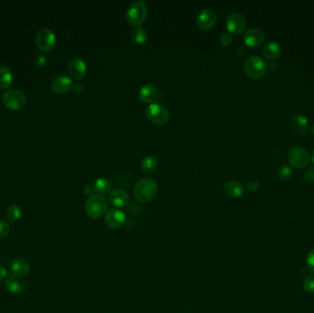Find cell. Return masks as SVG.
I'll return each instance as SVG.
<instances>
[{"label":"cell","instance_id":"6da1fadb","mask_svg":"<svg viewBox=\"0 0 314 313\" xmlns=\"http://www.w3.org/2000/svg\"><path fill=\"white\" fill-rule=\"evenodd\" d=\"M134 197L141 202L152 201L158 193V186L152 178H142L134 187Z\"/></svg>","mask_w":314,"mask_h":313},{"label":"cell","instance_id":"7a4b0ae2","mask_svg":"<svg viewBox=\"0 0 314 313\" xmlns=\"http://www.w3.org/2000/svg\"><path fill=\"white\" fill-rule=\"evenodd\" d=\"M109 201L106 197L100 194L91 195L85 205L86 213L93 219H98L109 211Z\"/></svg>","mask_w":314,"mask_h":313},{"label":"cell","instance_id":"3957f363","mask_svg":"<svg viewBox=\"0 0 314 313\" xmlns=\"http://www.w3.org/2000/svg\"><path fill=\"white\" fill-rule=\"evenodd\" d=\"M148 14V7L145 2L142 0L133 1L126 11V19L128 22L135 27H140L145 21Z\"/></svg>","mask_w":314,"mask_h":313},{"label":"cell","instance_id":"277c9868","mask_svg":"<svg viewBox=\"0 0 314 313\" xmlns=\"http://www.w3.org/2000/svg\"><path fill=\"white\" fill-rule=\"evenodd\" d=\"M267 63L259 56H249L244 63V72L248 77L257 79L265 76Z\"/></svg>","mask_w":314,"mask_h":313},{"label":"cell","instance_id":"5b68a950","mask_svg":"<svg viewBox=\"0 0 314 313\" xmlns=\"http://www.w3.org/2000/svg\"><path fill=\"white\" fill-rule=\"evenodd\" d=\"M146 118L156 125H163L167 123L170 118L168 109L159 103H151L145 109Z\"/></svg>","mask_w":314,"mask_h":313},{"label":"cell","instance_id":"8992f818","mask_svg":"<svg viewBox=\"0 0 314 313\" xmlns=\"http://www.w3.org/2000/svg\"><path fill=\"white\" fill-rule=\"evenodd\" d=\"M3 103L7 109L18 111L22 109L27 102V98L23 92L19 89H8L3 94Z\"/></svg>","mask_w":314,"mask_h":313},{"label":"cell","instance_id":"52a82bcc","mask_svg":"<svg viewBox=\"0 0 314 313\" xmlns=\"http://www.w3.org/2000/svg\"><path fill=\"white\" fill-rule=\"evenodd\" d=\"M56 36L49 28L39 29L36 35V44L42 52H51L56 47Z\"/></svg>","mask_w":314,"mask_h":313},{"label":"cell","instance_id":"ba28073f","mask_svg":"<svg viewBox=\"0 0 314 313\" xmlns=\"http://www.w3.org/2000/svg\"><path fill=\"white\" fill-rule=\"evenodd\" d=\"M288 161L291 167L296 169H301L308 166L310 161V154L303 147L294 146L288 152Z\"/></svg>","mask_w":314,"mask_h":313},{"label":"cell","instance_id":"9c48e42d","mask_svg":"<svg viewBox=\"0 0 314 313\" xmlns=\"http://www.w3.org/2000/svg\"><path fill=\"white\" fill-rule=\"evenodd\" d=\"M226 26L228 28V32H230V34H240L246 27V21L243 15L234 11L227 16Z\"/></svg>","mask_w":314,"mask_h":313},{"label":"cell","instance_id":"30bf717a","mask_svg":"<svg viewBox=\"0 0 314 313\" xmlns=\"http://www.w3.org/2000/svg\"><path fill=\"white\" fill-rule=\"evenodd\" d=\"M196 21L199 28L209 29L216 23V12L209 7H205L199 12Z\"/></svg>","mask_w":314,"mask_h":313},{"label":"cell","instance_id":"8fae6325","mask_svg":"<svg viewBox=\"0 0 314 313\" xmlns=\"http://www.w3.org/2000/svg\"><path fill=\"white\" fill-rule=\"evenodd\" d=\"M125 213L117 208L110 209L105 217L106 225L112 230H117L122 227L125 223Z\"/></svg>","mask_w":314,"mask_h":313},{"label":"cell","instance_id":"7c38bea8","mask_svg":"<svg viewBox=\"0 0 314 313\" xmlns=\"http://www.w3.org/2000/svg\"><path fill=\"white\" fill-rule=\"evenodd\" d=\"M67 69L70 77L79 80L86 77L87 72V66L82 58L75 57L70 61Z\"/></svg>","mask_w":314,"mask_h":313},{"label":"cell","instance_id":"4fadbf2b","mask_svg":"<svg viewBox=\"0 0 314 313\" xmlns=\"http://www.w3.org/2000/svg\"><path fill=\"white\" fill-rule=\"evenodd\" d=\"M265 41V33L257 28L247 29L244 35V42L250 47H258Z\"/></svg>","mask_w":314,"mask_h":313},{"label":"cell","instance_id":"5bb4252c","mask_svg":"<svg viewBox=\"0 0 314 313\" xmlns=\"http://www.w3.org/2000/svg\"><path fill=\"white\" fill-rule=\"evenodd\" d=\"M51 87L57 94H63L68 92L73 87V81L68 76L60 75L54 78L51 84Z\"/></svg>","mask_w":314,"mask_h":313},{"label":"cell","instance_id":"9a60e30c","mask_svg":"<svg viewBox=\"0 0 314 313\" xmlns=\"http://www.w3.org/2000/svg\"><path fill=\"white\" fill-rule=\"evenodd\" d=\"M244 186L237 180H229L224 184V193L232 199H238L244 195Z\"/></svg>","mask_w":314,"mask_h":313},{"label":"cell","instance_id":"2e32d148","mask_svg":"<svg viewBox=\"0 0 314 313\" xmlns=\"http://www.w3.org/2000/svg\"><path fill=\"white\" fill-rule=\"evenodd\" d=\"M158 98V89L153 84L143 85L139 91V98L145 103H153Z\"/></svg>","mask_w":314,"mask_h":313},{"label":"cell","instance_id":"e0dca14e","mask_svg":"<svg viewBox=\"0 0 314 313\" xmlns=\"http://www.w3.org/2000/svg\"><path fill=\"white\" fill-rule=\"evenodd\" d=\"M129 199H130L129 194L121 188L113 189L110 195V201L117 208H121L126 206L129 202Z\"/></svg>","mask_w":314,"mask_h":313},{"label":"cell","instance_id":"ac0fdd59","mask_svg":"<svg viewBox=\"0 0 314 313\" xmlns=\"http://www.w3.org/2000/svg\"><path fill=\"white\" fill-rule=\"evenodd\" d=\"M290 125L294 132L300 135H304L308 132V118L303 114H295L290 119Z\"/></svg>","mask_w":314,"mask_h":313},{"label":"cell","instance_id":"d6986e66","mask_svg":"<svg viewBox=\"0 0 314 313\" xmlns=\"http://www.w3.org/2000/svg\"><path fill=\"white\" fill-rule=\"evenodd\" d=\"M10 269L16 277H25L30 271V264L24 259H15L10 264Z\"/></svg>","mask_w":314,"mask_h":313},{"label":"cell","instance_id":"ffe728a7","mask_svg":"<svg viewBox=\"0 0 314 313\" xmlns=\"http://www.w3.org/2000/svg\"><path fill=\"white\" fill-rule=\"evenodd\" d=\"M5 286L12 294H21L25 290L24 282L19 277H16L14 275L7 277Z\"/></svg>","mask_w":314,"mask_h":313},{"label":"cell","instance_id":"44dd1931","mask_svg":"<svg viewBox=\"0 0 314 313\" xmlns=\"http://www.w3.org/2000/svg\"><path fill=\"white\" fill-rule=\"evenodd\" d=\"M280 51L281 48L278 42H269L264 45L262 53L266 59H268L269 61H274L279 57Z\"/></svg>","mask_w":314,"mask_h":313},{"label":"cell","instance_id":"7402d4cb","mask_svg":"<svg viewBox=\"0 0 314 313\" xmlns=\"http://www.w3.org/2000/svg\"><path fill=\"white\" fill-rule=\"evenodd\" d=\"M157 167V160L154 155L148 154L141 161V169L144 174L154 173Z\"/></svg>","mask_w":314,"mask_h":313},{"label":"cell","instance_id":"603a6c76","mask_svg":"<svg viewBox=\"0 0 314 313\" xmlns=\"http://www.w3.org/2000/svg\"><path fill=\"white\" fill-rule=\"evenodd\" d=\"M13 81L11 70L7 66H0V89L7 88Z\"/></svg>","mask_w":314,"mask_h":313},{"label":"cell","instance_id":"cb8c5ba5","mask_svg":"<svg viewBox=\"0 0 314 313\" xmlns=\"http://www.w3.org/2000/svg\"><path fill=\"white\" fill-rule=\"evenodd\" d=\"M94 188H95V193L96 194H100V195H104L111 191L112 189V182L109 179L101 177L98 178L96 181L93 183Z\"/></svg>","mask_w":314,"mask_h":313},{"label":"cell","instance_id":"d4e9b609","mask_svg":"<svg viewBox=\"0 0 314 313\" xmlns=\"http://www.w3.org/2000/svg\"><path fill=\"white\" fill-rule=\"evenodd\" d=\"M22 210L19 205L13 204L7 210V219L10 223H16L21 218Z\"/></svg>","mask_w":314,"mask_h":313},{"label":"cell","instance_id":"484cf974","mask_svg":"<svg viewBox=\"0 0 314 313\" xmlns=\"http://www.w3.org/2000/svg\"><path fill=\"white\" fill-rule=\"evenodd\" d=\"M132 36H133V41L138 44H143L146 42L147 37H148L145 28L141 26L134 28L132 32Z\"/></svg>","mask_w":314,"mask_h":313},{"label":"cell","instance_id":"4316f807","mask_svg":"<svg viewBox=\"0 0 314 313\" xmlns=\"http://www.w3.org/2000/svg\"><path fill=\"white\" fill-rule=\"evenodd\" d=\"M303 289L308 293H314V274L308 275L303 280Z\"/></svg>","mask_w":314,"mask_h":313},{"label":"cell","instance_id":"83f0119b","mask_svg":"<svg viewBox=\"0 0 314 313\" xmlns=\"http://www.w3.org/2000/svg\"><path fill=\"white\" fill-rule=\"evenodd\" d=\"M278 174H279V177L283 180H286L291 177L292 175V170L291 168L287 166H283V167H280L278 171Z\"/></svg>","mask_w":314,"mask_h":313},{"label":"cell","instance_id":"f1b7e54d","mask_svg":"<svg viewBox=\"0 0 314 313\" xmlns=\"http://www.w3.org/2000/svg\"><path fill=\"white\" fill-rule=\"evenodd\" d=\"M10 228L6 222L0 220V240L5 239L9 234Z\"/></svg>","mask_w":314,"mask_h":313},{"label":"cell","instance_id":"f546056e","mask_svg":"<svg viewBox=\"0 0 314 313\" xmlns=\"http://www.w3.org/2000/svg\"><path fill=\"white\" fill-rule=\"evenodd\" d=\"M220 41L224 46H228L233 42V37L230 32H224L220 36Z\"/></svg>","mask_w":314,"mask_h":313},{"label":"cell","instance_id":"4dcf8cb0","mask_svg":"<svg viewBox=\"0 0 314 313\" xmlns=\"http://www.w3.org/2000/svg\"><path fill=\"white\" fill-rule=\"evenodd\" d=\"M308 269L314 274V248L308 254L306 258Z\"/></svg>","mask_w":314,"mask_h":313},{"label":"cell","instance_id":"1f68e13d","mask_svg":"<svg viewBox=\"0 0 314 313\" xmlns=\"http://www.w3.org/2000/svg\"><path fill=\"white\" fill-rule=\"evenodd\" d=\"M303 178L308 183H314V167H311L305 171Z\"/></svg>","mask_w":314,"mask_h":313},{"label":"cell","instance_id":"d6a6232c","mask_svg":"<svg viewBox=\"0 0 314 313\" xmlns=\"http://www.w3.org/2000/svg\"><path fill=\"white\" fill-rule=\"evenodd\" d=\"M259 187H260V184H259V182L257 181V180H251V181L248 182L247 185H246V188H247V189H248L249 191H251V192L257 191V190L258 189Z\"/></svg>","mask_w":314,"mask_h":313},{"label":"cell","instance_id":"836d02e7","mask_svg":"<svg viewBox=\"0 0 314 313\" xmlns=\"http://www.w3.org/2000/svg\"><path fill=\"white\" fill-rule=\"evenodd\" d=\"M35 63L39 66V67H42L44 66L46 63H47V57L44 56V55H40V56H37L36 59H35Z\"/></svg>","mask_w":314,"mask_h":313},{"label":"cell","instance_id":"e575fe53","mask_svg":"<svg viewBox=\"0 0 314 313\" xmlns=\"http://www.w3.org/2000/svg\"><path fill=\"white\" fill-rule=\"evenodd\" d=\"M84 192L86 194H92L95 193V188H94V185L93 184H87L86 185L84 188Z\"/></svg>","mask_w":314,"mask_h":313},{"label":"cell","instance_id":"d590c367","mask_svg":"<svg viewBox=\"0 0 314 313\" xmlns=\"http://www.w3.org/2000/svg\"><path fill=\"white\" fill-rule=\"evenodd\" d=\"M7 269L3 265H0V280L6 279L7 278Z\"/></svg>","mask_w":314,"mask_h":313},{"label":"cell","instance_id":"8d00e7d4","mask_svg":"<svg viewBox=\"0 0 314 313\" xmlns=\"http://www.w3.org/2000/svg\"><path fill=\"white\" fill-rule=\"evenodd\" d=\"M266 65H267V68H269L270 70H274L277 68V63H275L274 61H271L270 63L266 64Z\"/></svg>","mask_w":314,"mask_h":313},{"label":"cell","instance_id":"74e56055","mask_svg":"<svg viewBox=\"0 0 314 313\" xmlns=\"http://www.w3.org/2000/svg\"><path fill=\"white\" fill-rule=\"evenodd\" d=\"M73 88L75 89V91H80L82 89V85L79 83L73 84Z\"/></svg>","mask_w":314,"mask_h":313},{"label":"cell","instance_id":"f35d334b","mask_svg":"<svg viewBox=\"0 0 314 313\" xmlns=\"http://www.w3.org/2000/svg\"><path fill=\"white\" fill-rule=\"evenodd\" d=\"M311 130H312V132L314 134V123L312 125V128H311Z\"/></svg>","mask_w":314,"mask_h":313},{"label":"cell","instance_id":"ab89813d","mask_svg":"<svg viewBox=\"0 0 314 313\" xmlns=\"http://www.w3.org/2000/svg\"><path fill=\"white\" fill-rule=\"evenodd\" d=\"M313 161H314V152H313Z\"/></svg>","mask_w":314,"mask_h":313}]
</instances>
